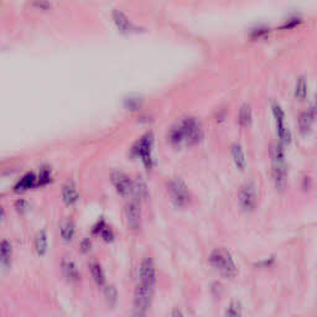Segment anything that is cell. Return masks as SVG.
Masks as SVG:
<instances>
[{
    "label": "cell",
    "instance_id": "1",
    "mask_svg": "<svg viewBox=\"0 0 317 317\" xmlns=\"http://www.w3.org/2000/svg\"><path fill=\"white\" fill-rule=\"evenodd\" d=\"M202 139V126L194 117L185 118L184 121L173 126L169 134V140L173 145H195Z\"/></svg>",
    "mask_w": 317,
    "mask_h": 317
},
{
    "label": "cell",
    "instance_id": "2",
    "mask_svg": "<svg viewBox=\"0 0 317 317\" xmlns=\"http://www.w3.org/2000/svg\"><path fill=\"white\" fill-rule=\"evenodd\" d=\"M270 155H271V164H273L271 173H273L274 184H275L276 189L283 191L286 187V182H288V169H286L284 145H273V147L270 150Z\"/></svg>",
    "mask_w": 317,
    "mask_h": 317
},
{
    "label": "cell",
    "instance_id": "3",
    "mask_svg": "<svg viewBox=\"0 0 317 317\" xmlns=\"http://www.w3.org/2000/svg\"><path fill=\"white\" fill-rule=\"evenodd\" d=\"M210 264L213 269L224 278H233L237 275V267L231 253L223 248L215 249L210 254Z\"/></svg>",
    "mask_w": 317,
    "mask_h": 317
},
{
    "label": "cell",
    "instance_id": "4",
    "mask_svg": "<svg viewBox=\"0 0 317 317\" xmlns=\"http://www.w3.org/2000/svg\"><path fill=\"white\" fill-rule=\"evenodd\" d=\"M152 295H154V286L145 285L139 283L134 291V311L137 315L146 314L151 306Z\"/></svg>",
    "mask_w": 317,
    "mask_h": 317
},
{
    "label": "cell",
    "instance_id": "5",
    "mask_svg": "<svg viewBox=\"0 0 317 317\" xmlns=\"http://www.w3.org/2000/svg\"><path fill=\"white\" fill-rule=\"evenodd\" d=\"M166 190H168L171 202L176 207H185L190 203L191 195H190L189 189H187L184 181L178 180V178L171 180L166 186Z\"/></svg>",
    "mask_w": 317,
    "mask_h": 317
},
{
    "label": "cell",
    "instance_id": "6",
    "mask_svg": "<svg viewBox=\"0 0 317 317\" xmlns=\"http://www.w3.org/2000/svg\"><path fill=\"white\" fill-rule=\"evenodd\" d=\"M152 145H154V135L150 131V133L144 134L133 147L134 154L142 159L143 164L147 169L151 168L152 165Z\"/></svg>",
    "mask_w": 317,
    "mask_h": 317
},
{
    "label": "cell",
    "instance_id": "7",
    "mask_svg": "<svg viewBox=\"0 0 317 317\" xmlns=\"http://www.w3.org/2000/svg\"><path fill=\"white\" fill-rule=\"evenodd\" d=\"M258 195L257 189L253 184H245L241 187L238 192V203L245 212H253L257 207Z\"/></svg>",
    "mask_w": 317,
    "mask_h": 317
},
{
    "label": "cell",
    "instance_id": "8",
    "mask_svg": "<svg viewBox=\"0 0 317 317\" xmlns=\"http://www.w3.org/2000/svg\"><path fill=\"white\" fill-rule=\"evenodd\" d=\"M125 222L128 228L133 232H138L142 227V211H140L139 202L131 201L125 206L124 210Z\"/></svg>",
    "mask_w": 317,
    "mask_h": 317
},
{
    "label": "cell",
    "instance_id": "9",
    "mask_svg": "<svg viewBox=\"0 0 317 317\" xmlns=\"http://www.w3.org/2000/svg\"><path fill=\"white\" fill-rule=\"evenodd\" d=\"M110 178H112L113 186L116 187L117 192L121 196L128 197L129 195L133 194L134 181H131L128 175L121 172V171H116V172L112 173Z\"/></svg>",
    "mask_w": 317,
    "mask_h": 317
},
{
    "label": "cell",
    "instance_id": "10",
    "mask_svg": "<svg viewBox=\"0 0 317 317\" xmlns=\"http://www.w3.org/2000/svg\"><path fill=\"white\" fill-rule=\"evenodd\" d=\"M140 283L149 286H155L156 283V270L151 258H145L139 267Z\"/></svg>",
    "mask_w": 317,
    "mask_h": 317
},
{
    "label": "cell",
    "instance_id": "11",
    "mask_svg": "<svg viewBox=\"0 0 317 317\" xmlns=\"http://www.w3.org/2000/svg\"><path fill=\"white\" fill-rule=\"evenodd\" d=\"M273 113L276 121V126H278L279 138L281 139L283 144H289L290 142V133L288 131L285 126V114L284 110L281 109L279 104H273Z\"/></svg>",
    "mask_w": 317,
    "mask_h": 317
},
{
    "label": "cell",
    "instance_id": "12",
    "mask_svg": "<svg viewBox=\"0 0 317 317\" xmlns=\"http://www.w3.org/2000/svg\"><path fill=\"white\" fill-rule=\"evenodd\" d=\"M112 18L117 29L123 34H133L138 31V27H135V25H133V23L126 18L125 14L122 13L121 10H113Z\"/></svg>",
    "mask_w": 317,
    "mask_h": 317
},
{
    "label": "cell",
    "instance_id": "13",
    "mask_svg": "<svg viewBox=\"0 0 317 317\" xmlns=\"http://www.w3.org/2000/svg\"><path fill=\"white\" fill-rule=\"evenodd\" d=\"M79 198L78 191H77L76 186L72 182H69L67 185H65L62 189V199L65 202V205L67 206H73Z\"/></svg>",
    "mask_w": 317,
    "mask_h": 317
},
{
    "label": "cell",
    "instance_id": "14",
    "mask_svg": "<svg viewBox=\"0 0 317 317\" xmlns=\"http://www.w3.org/2000/svg\"><path fill=\"white\" fill-rule=\"evenodd\" d=\"M11 257H13L11 244L8 241H3L0 248V263L4 269H9L11 267Z\"/></svg>",
    "mask_w": 317,
    "mask_h": 317
},
{
    "label": "cell",
    "instance_id": "15",
    "mask_svg": "<svg viewBox=\"0 0 317 317\" xmlns=\"http://www.w3.org/2000/svg\"><path fill=\"white\" fill-rule=\"evenodd\" d=\"M62 270L63 274L70 281H78L81 278V273H79L78 268L74 264L72 260H65L62 263Z\"/></svg>",
    "mask_w": 317,
    "mask_h": 317
},
{
    "label": "cell",
    "instance_id": "16",
    "mask_svg": "<svg viewBox=\"0 0 317 317\" xmlns=\"http://www.w3.org/2000/svg\"><path fill=\"white\" fill-rule=\"evenodd\" d=\"M232 156H233L234 164H236L237 168H238L239 170H244L246 166V159L241 145L239 144L232 145Z\"/></svg>",
    "mask_w": 317,
    "mask_h": 317
},
{
    "label": "cell",
    "instance_id": "17",
    "mask_svg": "<svg viewBox=\"0 0 317 317\" xmlns=\"http://www.w3.org/2000/svg\"><path fill=\"white\" fill-rule=\"evenodd\" d=\"M35 186H37V177L34 173H27L15 185V191H26Z\"/></svg>",
    "mask_w": 317,
    "mask_h": 317
},
{
    "label": "cell",
    "instance_id": "18",
    "mask_svg": "<svg viewBox=\"0 0 317 317\" xmlns=\"http://www.w3.org/2000/svg\"><path fill=\"white\" fill-rule=\"evenodd\" d=\"M89 270H91V274H92L93 280L97 283V285H99V286L104 285L105 274H104V271H103V269H102V267H100L99 263H97V262L91 263V264H89Z\"/></svg>",
    "mask_w": 317,
    "mask_h": 317
},
{
    "label": "cell",
    "instance_id": "19",
    "mask_svg": "<svg viewBox=\"0 0 317 317\" xmlns=\"http://www.w3.org/2000/svg\"><path fill=\"white\" fill-rule=\"evenodd\" d=\"M74 233H76V225H74V223L72 220H66V222L62 223L60 228V234L63 241H72V238L74 237Z\"/></svg>",
    "mask_w": 317,
    "mask_h": 317
},
{
    "label": "cell",
    "instance_id": "20",
    "mask_svg": "<svg viewBox=\"0 0 317 317\" xmlns=\"http://www.w3.org/2000/svg\"><path fill=\"white\" fill-rule=\"evenodd\" d=\"M133 194L137 196V198L139 199V201H144V199H146L147 196H149V190H147L146 185H145V182L140 177L134 181Z\"/></svg>",
    "mask_w": 317,
    "mask_h": 317
},
{
    "label": "cell",
    "instance_id": "21",
    "mask_svg": "<svg viewBox=\"0 0 317 317\" xmlns=\"http://www.w3.org/2000/svg\"><path fill=\"white\" fill-rule=\"evenodd\" d=\"M314 118H312L311 113L307 110V112H304L300 114L299 117V130L301 134L309 133L310 129H311V124Z\"/></svg>",
    "mask_w": 317,
    "mask_h": 317
},
{
    "label": "cell",
    "instance_id": "22",
    "mask_svg": "<svg viewBox=\"0 0 317 317\" xmlns=\"http://www.w3.org/2000/svg\"><path fill=\"white\" fill-rule=\"evenodd\" d=\"M35 249L39 255H44L48 250V236H46V232L41 231L36 236V239H35Z\"/></svg>",
    "mask_w": 317,
    "mask_h": 317
},
{
    "label": "cell",
    "instance_id": "23",
    "mask_svg": "<svg viewBox=\"0 0 317 317\" xmlns=\"http://www.w3.org/2000/svg\"><path fill=\"white\" fill-rule=\"evenodd\" d=\"M252 109L248 104L242 105L241 110H239V123L242 126H249L252 123Z\"/></svg>",
    "mask_w": 317,
    "mask_h": 317
},
{
    "label": "cell",
    "instance_id": "24",
    "mask_svg": "<svg viewBox=\"0 0 317 317\" xmlns=\"http://www.w3.org/2000/svg\"><path fill=\"white\" fill-rule=\"evenodd\" d=\"M295 96L299 100H302L306 98L307 96V82L305 77H300L297 79L296 83V89H295Z\"/></svg>",
    "mask_w": 317,
    "mask_h": 317
},
{
    "label": "cell",
    "instance_id": "25",
    "mask_svg": "<svg viewBox=\"0 0 317 317\" xmlns=\"http://www.w3.org/2000/svg\"><path fill=\"white\" fill-rule=\"evenodd\" d=\"M104 297L108 306H114V305L117 304V300H118V293H117V289L113 285L107 286V288L104 289Z\"/></svg>",
    "mask_w": 317,
    "mask_h": 317
},
{
    "label": "cell",
    "instance_id": "26",
    "mask_svg": "<svg viewBox=\"0 0 317 317\" xmlns=\"http://www.w3.org/2000/svg\"><path fill=\"white\" fill-rule=\"evenodd\" d=\"M301 24H302L301 16L293 15V16H290L289 19H286L285 23H284V24L281 25V29H283V30H293V29H296V27L300 26Z\"/></svg>",
    "mask_w": 317,
    "mask_h": 317
},
{
    "label": "cell",
    "instance_id": "27",
    "mask_svg": "<svg viewBox=\"0 0 317 317\" xmlns=\"http://www.w3.org/2000/svg\"><path fill=\"white\" fill-rule=\"evenodd\" d=\"M52 178V173H51V170L49 168H42L40 170L39 176H37V186H42V185L49 184Z\"/></svg>",
    "mask_w": 317,
    "mask_h": 317
},
{
    "label": "cell",
    "instance_id": "28",
    "mask_svg": "<svg viewBox=\"0 0 317 317\" xmlns=\"http://www.w3.org/2000/svg\"><path fill=\"white\" fill-rule=\"evenodd\" d=\"M95 232H96V233H99L100 237H102V238L104 239V241H107V242L112 241L113 237H114V234H113L112 229H110L109 227H108V225H105L104 222H100L99 223V228H96Z\"/></svg>",
    "mask_w": 317,
    "mask_h": 317
},
{
    "label": "cell",
    "instance_id": "29",
    "mask_svg": "<svg viewBox=\"0 0 317 317\" xmlns=\"http://www.w3.org/2000/svg\"><path fill=\"white\" fill-rule=\"evenodd\" d=\"M241 315H242L241 304H238V302L236 301L232 302V304L228 306V309L225 310V316L236 317V316H241Z\"/></svg>",
    "mask_w": 317,
    "mask_h": 317
},
{
    "label": "cell",
    "instance_id": "30",
    "mask_svg": "<svg viewBox=\"0 0 317 317\" xmlns=\"http://www.w3.org/2000/svg\"><path fill=\"white\" fill-rule=\"evenodd\" d=\"M15 208L20 213L25 212V211L27 210V203H26V201H24V199H19V201H16Z\"/></svg>",
    "mask_w": 317,
    "mask_h": 317
},
{
    "label": "cell",
    "instance_id": "31",
    "mask_svg": "<svg viewBox=\"0 0 317 317\" xmlns=\"http://www.w3.org/2000/svg\"><path fill=\"white\" fill-rule=\"evenodd\" d=\"M309 112L311 113L312 118L317 119V96H315V99H314V102L311 103V105H310Z\"/></svg>",
    "mask_w": 317,
    "mask_h": 317
},
{
    "label": "cell",
    "instance_id": "32",
    "mask_svg": "<svg viewBox=\"0 0 317 317\" xmlns=\"http://www.w3.org/2000/svg\"><path fill=\"white\" fill-rule=\"evenodd\" d=\"M34 6H36V8H41V9H51V4L49 3V1H45V0H36V1H34Z\"/></svg>",
    "mask_w": 317,
    "mask_h": 317
},
{
    "label": "cell",
    "instance_id": "33",
    "mask_svg": "<svg viewBox=\"0 0 317 317\" xmlns=\"http://www.w3.org/2000/svg\"><path fill=\"white\" fill-rule=\"evenodd\" d=\"M82 248H83V252L89 250V249H91V243H89V241H83V243H82Z\"/></svg>",
    "mask_w": 317,
    "mask_h": 317
}]
</instances>
